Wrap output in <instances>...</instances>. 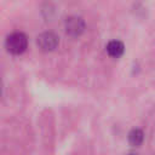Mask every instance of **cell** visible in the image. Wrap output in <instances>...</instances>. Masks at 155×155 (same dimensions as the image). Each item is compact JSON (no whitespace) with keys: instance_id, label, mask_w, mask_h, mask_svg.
I'll use <instances>...</instances> for the list:
<instances>
[{"instance_id":"obj_1","label":"cell","mask_w":155,"mask_h":155,"mask_svg":"<svg viewBox=\"0 0 155 155\" xmlns=\"http://www.w3.org/2000/svg\"><path fill=\"white\" fill-rule=\"evenodd\" d=\"M6 50L12 54H22L28 47V39L27 35L22 31H13L11 33L5 41Z\"/></svg>"},{"instance_id":"obj_2","label":"cell","mask_w":155,"mask_h":155,"mask_svg":"<svg viewBox=\"0 0 155 155\" xmlns=\"http://www.w3.org/2000/svg\"><path fill=\"white\" fill-rule=\"evenodd\" d=\"M58 42H59L58 36L52 31H45V33L40 34L38 36V40H36L39 48L45 51V52L53 51L58 46Z\"/></svg>"},{"instance_id":"obj_3","label":"cell","mask_w":155,"mask_h":155,"mask_svg":"<svg viewBox=\"0 0 155 155\" xmlns=\"http://www.w3.org/2000/svg\"><path fill=\"white\" fill-rule=\"evenodd\" d=\"M85 29V22L82 18L76 17V16H71L69 18H67L65 21V33L69 36L76 38L79 35L82 34Z\"/></svg>"},{"instance_id":"obj_4","label":"cell","mask_w":155,"mask_h":155,"mask_svg":"<svg viewBox=\"0 0 155 155\" xmlns=\"http://www.w3.org/2000/svg\"><path fill=\"white\" fill-rule=\"evenodd\" d=\"M105 50H107V53H108L110 57H113V58H119V57L122 56L125 47H124V44H122L121 41H119V40H113V41L108 42Z\"/></svg>"},{"instance_id":"obj_5","label":"cell","mask_w":155,"mask_h":155,"mask_svg":"<svg viewBox=\"0 0 155 155\" xmlns=\"http://www.w3.org/2000/svg\"><path fill=\"white\" fill-rule=\"evenodd\" d=\"M144 140V133L139 128H133L128 133V142L133 147H139Z\"/></svg>"},{"instance_id":"obj_6","label":"cell","mask_w":155,"mask_h":155,"mask_svg":"<svg viewBox=\"0 0 155 155\" xmlns=\"http://www.w3.org/2000/svg\"><path fill=\"white\" fill-rule=\"evenodd\" d=\"M2 93V84H1V80H0V96Z\"/></svg>"},{"instance_id":"obj_7","label":"cell","mask_w":155,"mask_h":155,"mask_svg":"<svg viewBox=\"0 0 155 155\" xmlns=\"http://www.w3.org/2000/svg\"><path fill=\"white\" fill-rule=\"evenodd\" d=\"M127 155H137V154H134V153H131V154H127Z\"/></svg>"}]
</instances>
